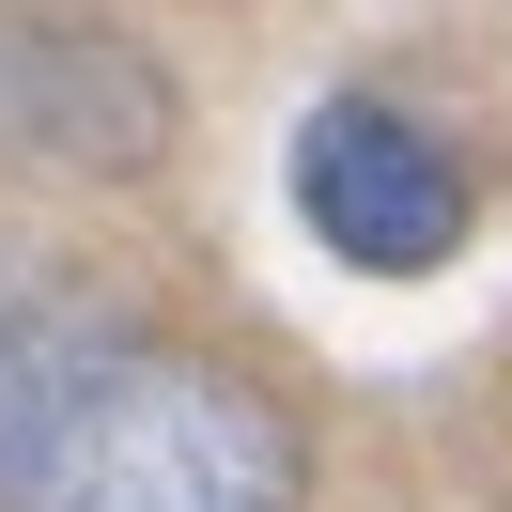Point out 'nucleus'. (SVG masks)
Segmentation results:
<instances>
[{"label": "nucleus", "instance_id": "1", "mask_svg": "<svg viewBox=\"0 0 512 512\" xmlns=\"http://www.w3.org/2000/svg\"><path fill=\"white\" fill-rule=\"evenodd\" d=\"M295 497H311V435L280 388L187 342H109L0 512H295Z\"/></svg>", "mask_w": 512, "mask_h": 512}, {"label": "nucleus", "instance_id": "4", "mask_svg": "<svg viewBox=\"0 0 512 512\" xmlns=\"http://www.w3.org/2000/svg\"><path fill=\"white\" fill-rule=\"evenodd\" d=\"M109 342H125V326L78 280H0V497H16V466L47 450V419L78 404V373H94Z\"/></svg>", "mask_w": 512, "mask_h": 512}, {"label": "nucleus", "instance_id": "2", "mask_svg": "<svg viewBox=\"0 0 512 512\" xmlns=\"http://www.w3.org/2000/svg\"><path fill=\"white\" fill-rule=\"evenodd\" d=\"M295 187H311V218H326L342 264H435L450 233H466V171H450L404 109H373V94H342V109L311 125Z\"/></svg>", "mask_w": 512, "mask_h": 512}, {"label": "nucleus", "instance_id": "3", "mask_svg": "<svg viewBox=\"0 0 512 512\" xmlns=\"http://www.w3.org/2000/svg\"><path fill=\"white\" fill-rule=\"evenodd\" d=\"M0 140H63V156H156L171 140V94L140 47H78V32H16L0 47Z\"/></svg>", "mask_w": 512, "mask_h": 512}]
</instances>
